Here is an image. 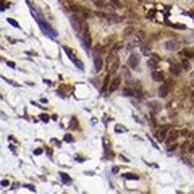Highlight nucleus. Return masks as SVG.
Segmentation results:
<instances>
[{
    "mask_svg": "<svg viewBox=\"0 0 194 194\" xmlns=\"http://www.w3.org/2000/svg\"><path fill=\"white\" fill-rule=\"evenodd\" d=\"M84 40H86V47L89 49V47H91V37H89V34H87V32H84Z\"/></svg>",
    "mask_w": 194,
    "mask_h": 194,
    "instance_id": "dca6fc26",
    "label": "nucleus"
},
{
    "mask_svg": "<svg viewBox=\"0 0 194 194\" xmlns=\"http://www.w3.org/2000/svg\"><path fill=\"white\" fill-rule=\"evenodd\" d=\"M123 94L128 95V97H133V95H134V91L129 89V87H124V89H123Z\"/></svg>",
    "mask_w": 194,
    "mask_h": 194,
    "instance_id": "f8f14e48",
    "label": "nucleus"
},
{
    "mask_svg": "<svg viewBox=\"0 0 194 194\" xmlns=\"http://www.w3.org/2000/svg\"><path fill=\"white\" fill-rule=\"evenodd\" d=\"M179 133H181L183 136H186V138L189 136V131H188V129H183V131H179Z\"/></svg>",
    "mask_w": 194,
    "mask_h": 194,
    "instance_id": "a211bd4d",
    "label": "nucleus"
},
{
    "mask_svg": "<svg viewBox=\"0 0 194 194\" xmlns=\"http://www.w3.org/2000/svg\"><path fill=\"white\" fill-rule=\"evenodd\" d=\"M167 94H168V87H167V86H162V87L159 89V95L160 97H165Z\"/></svg>",
    "mask_w": 194,
    "mask_h": 194,
    "instance_id": "9b49d317",
    "label": "nucleus"
},
{
    "mask_svg": "<svg viewBox=\"0 0 194 194\" xmlns=\"http://www.w3.org/2000/svg\"><path fill=\"white\" fill-rule=\"evenodd\" d=\"M8 23H10V24H13V26H16V28H18V23H15V21H13V20H8Z\"/></svg>",
    "mask_w": 194,
    "mask_h": 194,
    "instance_id": "412c9836",
    "label": "nucleus"
},
{
    "mask_svg": "<svg viewBox=\"0 0 194 194\" xmlns=\"http://www.w3.org/2000/svg\"><path fill=\"white\" fill-rule=\"evenodd\" d=\"M138 2H142V0H138Z\"/></svg>",
    "mask_w": 194,
    "mask_h": 194,
    "instance_id": "4be33fe9",
    "label": "nucleus"
},
{
    "mask_svg": "<svg viewBox=\"0 0 194 194\" xmlns=\"http://www.w3.org/2000/svg\"><path fill=\"white\" fill-rule=\"evenodd\" d=\"M102 65H104V62H102V57L95 55V58H94V68H95V71H97V73L102 70Z\"/></svg>",
    "mask_w": 194,
    "mask_h": 194,
    "instance_id": "0eeeda50",
    "label": "nucleus"
},
{
    "mask_svg": "<svg viewBox=\"0 0 194 194\" xmlns=\"http://www.w3.org/2000/svg\"><path fill=\"white\" fill-rule=\"evenodd\" d=\"M165 49L167 50H178V42H175V40H167V42H165Z\"/></svg>",
    "mask_w": 194,
    "mask_h": 194,
    "instance_id": "1a4fd4ad",
    "label": "nucleus"
},
{
    "mask_svg": "<svg viewBox=\"0 0 194 194\" xmlns=\"http://www.w3.org/2000/svg\"><path fill=\"white\" fill-rule=\"evenodd\" d=\"M120 84H121V76H115L113 81H112V86L109 87V92H115L120 87Z\"/></svg>",
    "mask_w": 194,
    "mask_h": 194,
    "instance_id": "7ed1b4c3",
    "label": "nucleus"
},
{
    "mask_svg": "<svg viewBox=\"0 0 194 194\" xmlns=\"http://www.w3.org/2000/svg\"><path fill=\"white\" fill-rule=\"evenodd\" d=\"M168 131H170V128H168V126H165V128H162V129H160L159 133L155 134L157 141H160V142H162V141H165V139H167V133H168Z\"/></svg>",
    "mask_w": 194,
    "mask_h": 194,
    "instance_id": "39448f33",
    "label": "nucleus"
},
{
    "mask_svg": "<svg viewBox=\"0 0 194 194\" xmlns=\"http://www.w3.org/2000/svg\"><path fill=\"white\" fill-rule=\"evenodd\" d=\"M65 52L68 54V57H70V58H71V62H73V63H75L76 66H78V68H83V63H81L79 60L76 58V57H75V54H73V52H71V50L68 49V47H65Z\"/></svg>",
    "mask_w": 194,
    "mask_h": 194,
    "instance_id": "20e7f679",
    "label": "nucleus"
},
{
    "mask_svg": "<svg viewBox=\"0 0 194 194\" xmlns=\"http://www.w3.org/2000/svg\"><path fill=\"white\" fill-rule=\"evenodd\" d=\"M179 134H181V133H179L178 129H171V131L168 133V138L165 139V142H168V144H170V142H173L175 139H178V136H179Z\"/></svg>",
    "mask_w": 194,
    "mask_h": 194,
    "instance_id": "423d86ee",
    "label": "nucleus"
},
{
    "mask_svg": "<svg viewBox=\"0 0 194 194\" xmlns=\"http://www.w3.org/2000/svg\"><path fill=\"white\" fill-rule=\"evenodd\" d=\"M152 79L154 81H159V83H162V81L165 79V76H164V73L160 70H155L154 73H152Z\"/></svg>",
    "mask_w": 194,
    "mask_h": 194,
    "instance_id": "6e6552de",
    "label": "nucleus"
},
{
    "mask_svg": "<svg viewBox=\"0 0 194 194\" xmlns=\"http://www.w3.org/2000/svg\"><path fill=\"white\" fill-rule=\"evenodd\" d=\"M94 2V5L97 7V8H102V10H105V8H110L109 3H105L104 0H92Z\"/></svg>",
    "mask_w": 194,
    "mask_h": 194,
    "instance_id": "9d476101",
    "label": "nucleus"
},
{
    "mask_svg": "<svg viewBox=\"0 0 194 194\" xmlns=\"http://www.w3.org/2000/svg\"><path fill=\"white\" fill-rule=\"evenodd\" d=\"M62 178H63V181H65V183H68V181H70V179H68V176H66L65 173H62Z\"/></svg>",
    "mask_w": 194,
    "mask_h": 194,
    "instance_id": "6ab92c4d",
    "label": "nucleus"
},
{
    "mask_svg": "<svg viewBox=\"0 0 194 194\" xmlns=\"http://www.w3.org/2000/svg\"><path fill=\"white\" fill-rule=\"evenodd\" d=\"M181 68H183V70H189V68H191V65H189L188 60H183V62H181Z\"/></svg>",
    "mask_w": 194,
    "mask_h": 194,
    "instance_id": "2eb2a0df",
    "label": "nucleus"
},
{
    "mask_svg": "<svg viewBox=\"0 0 194 194\" xmlns=\"http://www.w3.org/2000/svg\"><path fill=\"white\" fill-rule=\"evenodd\" d=\"M124 178H128V179H138L139 176H138V175H133V173H126V175H124Z\"/></svg>",
    "mask_w": 194,
    "mask_h": 194,
    "instance_id": "f3484780",
    "label": "nucleus"
},
{
    "mask_svg": "<svg viewBox=\"0 0 194 194\" xmlns=\"http://www.w3.org/2000/svg\"><path fill=\"white\" fill-rule=\"evenodd\" d=\"M171 73H173V75H179V73H181V68H179L178 65H173V66H171Z\"/></svg>",
    "mask_w": 194,
    "mask_h": 194,
    "instance_id": "4468645a",
    "label": "nucleus"
},
{
    "mask_svg": "<svg viewBox=\"0 0 194 194\" xmlns=\"http://www.w3.org/2000/svg\"><path fill=\"white\" fill-rule=\"evenodd\" d=\"M139 55L138 54H131L129 55V58H128V65L131 66V68H138L139 66Z\"/></svg>",
    "mask_w": 194,
    "mask_h": 194,
    "instance_id": "f257e3e1",
    "label": "nucleus"
},
{
    "mask_svg": "<svg viewBox=\"0 0 194 194\" xmlns=\"http://www.w3.org/2000/svg\"><path fill=\"white\" fill-rule=\"evenodd\" d=\"M157 62H159V60H155L154 57H152V60H147V66H150V68H155V66H157Z\"/></svg>",
    "mask_w": 194,
    "mask_h": 194,
    "instance_id": "ddd939ff",
    "label": "nucleus"
},
{
    "mask_svg": "<svg viewBox=\"0 0 194 194\" xmlns=\"http://www.w3.org/2000/svg\"><path fill=\"white\" fill-rule=\"evenodd\" d=\"M118 68H120V58H118V57H113L112 65H110V68H109V73H110V75H117Z\"/></svg>",
    "mask_w": 194,
    "mask_h": 194,
    "instance_id": "f03ea898",
    "label": "nucleus"
},
{
    "mask_svg": "<svg viewBox=\"0 0 194 194\" xmlns=\"http://www.w3.org/2000/svg\"><path fill=\"white\" fill-rule=\"evenodd\" d=\"M110 2H113V3H115V7H117V8H118V7H121V5H120V2H118V0H110Z\"/></svg>",
    "mask_w": 194,
    "mask_h": 194,
    "instance_id": "aec40b11",
    "label": "nucleus"
}]
</instances>
